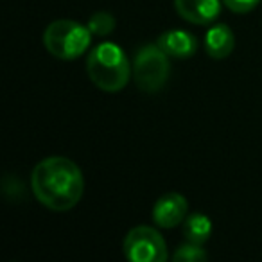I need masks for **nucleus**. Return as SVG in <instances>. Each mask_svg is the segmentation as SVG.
<instances>
[{"label": "nucleus", "instance_id": "f257e3e1", "mask_svg": "<svg viewBox=\"0 0 262 262\" xmlns=\"http://www.w3.org/2000/svg\"><path fill=\"white\" fill-rule=\"evenodd\" d=\"M31 187L43 207L54 212H67L79 203L84 180L76 162L65 157H49L34 167Z\"/></svg>", "mask_w": 262, "mask_h": 262}, {"label": "nucleus", "instance_id": "f03ea898", "mask_svg": "<svg viewBox=\"0 0 262 262\" xmlns=\"http://www.w3.org/2000/svg\"><path fill=\"white\" fill-rule=\"evenodd\" d=\"M86 72L99 90L115 94L127 84L133 69L129 67L126 52L119 45L104 41L90 51L86 58Z\"/></svg>", "mask_w": 262, "mask_h": 262}, {"label": "nucleus", "instance_id": "7ed1b4c3", "mask_svg": "<svg viewBox=\"0 0 262 262\" xmlns=\"http://www.w3.org/2000/svg\"><path fill=\"white\" fill-rule=\"evenodd\" d=\"M92 33L88 26L74 20H54L43 33V45L54 58L70 61L81 58L90 47Z\"/></svg>", "mask_w": 262, "mask_h": 262}, {"label": "nucleus", "instance_id": "20e7f679", "mask_svg": "<svg viewBox=\"0 0 262 262\" xmlns=\"http://www.w3.org/2000/svg\"><path fill=\"white\" fill-rule=\"evenodd\" d=\"M171 72L169 56L155 45H144L137 51L133 59V81L137 88L146 94L160 92L165 86Z\"/></svg>", "mask_w": 262, "mask_h": 262}, {"label": "nucleus", "instance_id": "39448f33", "mask_svg": "<svg viewBox=\"0 0 262 262\" xmlns=\"http://www.w3.org/2000/svg\"><path fill=\"white\" fill-rule=\"evenodd\" d=\"M124 257L131 262H165L169 258L167 244L158 230L151 226H135L124 237Z\"/></svg>", "mask_w": 262, "mask_h": 262}, {"label": "nucleus", "instance_id": "423d86ee", "mask_svg": "<svg viewBox=\"0 0 262 262\" xmlns=\"http://www.w3.org/2000/svg\"><path fill=\"white\" fill-rule=\"evenodd\" d=\"M189 201L180 192H167L158 198L153 207V221L160 228H174L185 221Z\"/></svg>", "mask_w": 262, "mask_h": 262}, {"label": "nucleus", "instance_id": "0eeeda50", "mask_svg": "<svg viewBox=\"0 0 262 262\" xmlns=\"http://www.w3.org/2000/svg\"><path fill=\"white\" fill-rule=\"evenodd\" d=\"M174 8L187 22L207 26L221 13V0H174Z\"/></svg>", "mask_w": 262, "mask_h": 262}, {"label": "nucleus", "instance_id": "6e6552de", "mask_svg": "<svg viewBox=\"0 0 262 262\" xmlns=\"http://www.w3.org/2000/svg\"><path fill=\"white\" fill-rule=\"evenodd\" d=\"M157 45L169 58H176V59H187L196 54L198 51L196 36L183 29H172L162 33L157 40Z\"/></svg>", "mask_w": 262, "mask_h": 262}, {"label": "nucleus", "instance_id": "1a4fd4ad", "mask_svg": "<svg viewBox=\"0 0 262 262\" xmlns=\"http://www.w3.org/2000/svg\"><path fill=\"white\" fill-rule=\"evenodd\" d=\"M203 47L207 54L214 59H225L233 52L235 47V36L233 31L226 24H215L205 34Z\"/></svg>", "mask_w": 262, "mask_h": 262}, {"label": "nucleus", "instance_id": "9d476101", "mask_svg": "<svg viewBox=\"0 0 262 262\" xmlns=\"http://www.w3.org/2000/svg\"><path fill=\"white\" fill-rule=\"evenodd\" d=\"M212 233V221L205 214H192L183 221V235L187 243L203 246Z\"/></svg>", "mask_w": 262, "mask_h": 262}, {"label": "nucleus", "instance_id": "9b49d317", "mask_svg": "<svg viewBox=\"0 0 262 262\" xmlns=\"http://www.w3.org/2000/svg\"><path fill=\"white\" fill-rule=\"evenodd\" d=\"M88 29H90L92 34L95 36H108L113 29H115L117 22H115V16L108 11H97L90 16L88 20Z\"/></svg>", "mask_w": 262, "mask_h": 262}, {"label": "nucleus", "instance_id": "f8f14e48", "mask_svg": "<svg viewBox=\"0 0 262 262\" xmlns=\"http://www.w3.org/2000/svg\"><path fill=\"white\" fill-rule=\"evenodd\" d=\"M208 255L200 244H192V243H187L183 246H180L178 250L174 251L172 255V260H178V262H201V260H207Z\"/></svg>", "mask_w": 262, "mask_h": 262}, {"label": "nucleus", "instance_id": "ddd939ff", "mask_svg": "<svg viewBox=\"0 0 262 262\" xmlns=\"http://www.w3.org/2000/svg\"><path fill=\"white\" fill-rule=\"evenodd\" d=\"M258 2H260V0H223V4H225L230 11L239 13V15H243V13H250L251 9L257 8Z\"/></svg>", "mask_w": 262, "mask_h": 262}]
</instances>
